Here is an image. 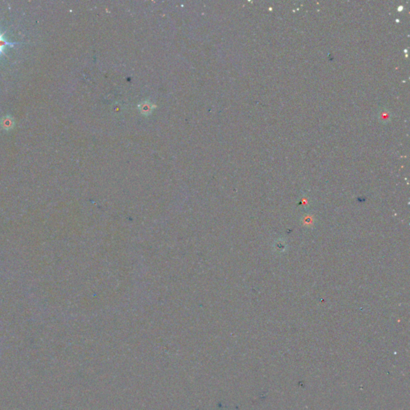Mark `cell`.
Here are the masks:
<instances>
[{
	"label": "cell",
	"instance_id": "1",
	"mask_svg": "<svg viewBox=\"0 0 410 410\" xmlns=\"http://www.w3.org/2000/svg\"><path fill=\"white\" fill-rule=\"evenodd\" d=\"M5 34H6V32H1L0 31V55H6V53H5L6 47H14V45L19 43L18 42H13L12 43V42H9V41L6 40V38L4 37Z\"/></svg>",
	"mask_w": 410,
	"mask_h": 410
},
{
	"label": "cell",
	"instance_id": "2",
	"mask_svg": "<svg viewBox=\"0 0 410 410\" xmlns=\"http://www.w3.org/2000/svg\"><path fill=\"white\" fill-rule=\"evenodd\" d=\"M0 124H1V127H2V129H4V130H10V129H11V128H13V127H14V120H13L12 117H10V116H4V117L1 120V121H0Z\"/></svg>",
	"mask_w": 410,
	"mask_h": 410
}]
</instances>
